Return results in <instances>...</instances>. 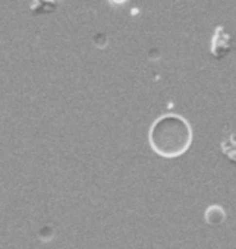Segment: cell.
I'll return each instance as SVG.
<instances>
[{"label": "cell", "mask_w": 236, "mask_h": 249, "mask_svg": "<svg viewBox=\"0 0 236 249\" xmlns=\"http://www.w3.org/2000/svg\"><path fill=\"white\" fill-rule=\"evenodd\" d=\"M192 132L189 123L176 114H167L157 119L150 131L151 148L162 157H179L191 145Z\"/></svg>", "instance_id": "obj_1"}, {"label": "cell", "mask_w": 236, "mask_h": 249, "mask_svg": "<svg viewBox=\"0 0 236 249\" xmlns=\"http://www.w3.org/2000/svg\"><path fill=\"white\" fill-rule=\"evenodd\" d=\"M230 46H232L230 34L224 30L223 25L216 27L214 34H213V40H211V53L216 57H221L230 50Z\"/></svg>", "instance_id": "obj_2"}, {"label": "cell", "mask_w": 236, "mask_h": 249, "mask_svg": "<svg viewBox=\"0 0 236 249\" xmlns=\"http://www.w3.org/2000/svg\"><path fill=\"white\" fill-rule=\"evenodd\" d=\"M221 150L230 161L236 163V134H230L226 140H223Z\"/></svg>", "instance_id": "obj_3"}, {"label": "cell", "mask_w": 236, "mask_h": 249, "mask_svg": "<svg viewBox=\"0 0 236 249\" xmlns=\"http://www.w3.org/2000/svg\"><path fill=\"white\" fill-rule=\"evenodd\" d=\"M226 214L223 211V208L214 205V207H210L205 213V220L208 224H220L223 220H224Z\"/></svg>", "instance_id": "obj_4"}]
</instances>
